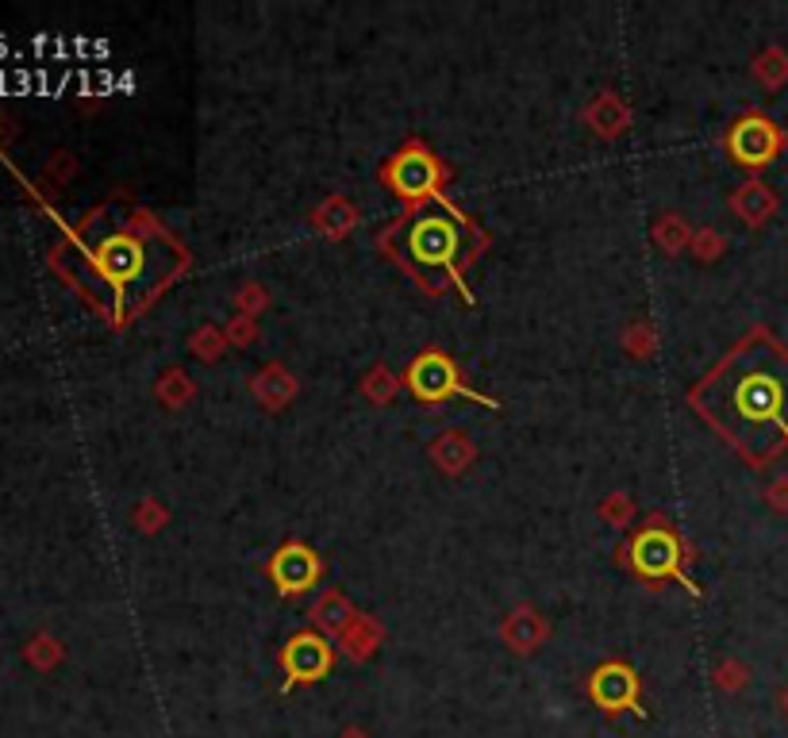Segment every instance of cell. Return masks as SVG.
<instances>
[{
	"label": "cell",
	"mask_w": 788,
	"mask_h": 738,
	"mask_svg": "<svg viewBox=\"0 0 788 738\" xmlns=\"http://www.w3.org/2000/svg\"><path fill=\"white\" fill-rule=\"evenodd\" d=\"M781 708H785V711H788V689H785V692H781Z\"/></svg>",
	"instance_id": "4"
},
{
	"label": "cell",
	"mask_w": 788,
	"mask_h": 738,
	"mask_svg": "<svg viewBox=\"0 0 788 738\" xmlns=\"http://www.w3.org/2000/svg\"><path fill=\"white\" fill-rule=\"evenodd\" d=\"M285 666H289L292 681H316V677L327 669V646L320 639H292L289 654H285Z\"/></svg>",
	"instance_id": "2"
},
{
	"label": "cell",
	"mask_w": 788,
	"mask_h": 738,
	"mask_svg": "<svg viewBox=\"0 0 788 738\" xmlns=\"http://www.w3.org/2000/svg\"><path fill=\"white\" fill-rule=\"evenodd\" d=\"M450 242H455V235H450L447 228H439V235H431V223H427V228L416 231V255L427 258V262H435V258L450 255Z\"/></svg>",
	"instance_id": "3"
},
{
	"label": "cell",
	"mask_w": 788,
	"mask_h": 738,
	"mask_svg": "<svg viewBox=\"0 0 788 738\" xmlns=\"http://www.w3.org/2000/svg\"><path fill=\"white\" fill-rule=\"evenodd\" d=\"M347 738H362V735H358V731H350V735H347Z\"/></svg>",
	"instance_id": "5"
},
{
	"label": "cell",
	"mask_w": 788,
	"mask_h": 738,
	"mask_svg": "<svg viewBox=\"0 0 788 738\" xmlns=\"http://www.w3.org/2000/svg\"><path fill=\"white\" fill-rule=\"evenodd\" d=\"M635 692H639V685H635V674L624 666H604L597 677H592V696H597V704L604 708H624V704H635Z\"/></svg>",
	"instance_id": "1"
}]
</instances>
